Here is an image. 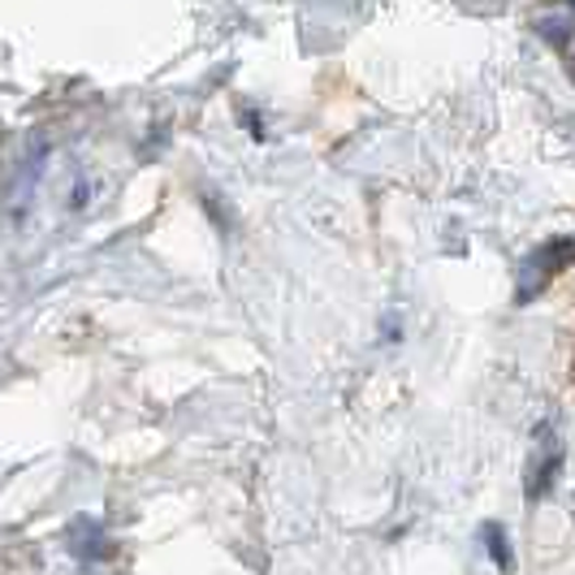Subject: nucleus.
I'll use <instances>...</instances> for the list:
<instances>
[{
	"label": "nucleus",
	"mask_w": 575,
	"mask_h": 575,
	"mask_svg": "<svg viewBox=\"0 0 575 575\" xmlns=\"http://www.w3.org/2000/svg\"><path fill=\"white\" fill-rule=\"evenodd\" d=\"M70 550L82 563H104L113 559V545H109V532L95 515H78L70 523Z\"/></svg>",
	"instance_id": "7ed1b4c3"
},
{
	"label": "nucleus",
	"mask_w": 575,
	"mask_h": 575,
	"mask_svg": "<svg viewBox=\"0 0 575 575\" xmlns=\"http://www.w3.org/2000/svg\"><path fill=\"white\" fill-rule=\"evenodd\" d=\"M537 446H541V454L528 463V481H523L528 503L545 498V494L554 489L559 467H563V446H559V437H554V425H537Z\"/></svg>",
	"instance_id": "f03ea898"
},
{
	"label": "nucleus",
	"mask_w": 575,
	"mask_h": 575,
	"mask_svg": "<svg viewBox=\"0 0 575 575\" xmlns=\"http://www.w3.org/2000/svg\"><path fill=\"white\" fill-rule=\"evenodd\" d=\"M481 545H485V554L494 559V567H498V572H506V575L515 572V550H510V537H506L503 523H494V519H489V523L481 528Z\"/></svg>",
	"instance_id": "20e7f679"
},
{
	"label": "nucleus",
	"mask_w": 575,
	"mask_h": 575,
	"mask_svg": "<svg viewBox=\"0 0 575 575\" xmlns=\"http://www.w3.org/2000/svg\"><path fill=\"white\" fill-rule=\"evenodd\" d=\"M572 26L575 18H541V35H545L554 48H567V44H572Z\"/></svg>",
	"instance_id": "39448f33"
},
{
	"label": "nucleus",
	"mask_w": 575,
	"mask_h": 575,
	"mask_svg": "<svg viewBox=\"0 0 575 575\" xmlns=\"http://www.w3.org/2000/svg\"><path fill=\"white\" fill-rule=\"evenodd\" d=\"M575 264V238H550L541 247H532L523 260H519V273H515V303H532L541 290L550 286L559 273H567Z\"/></svg>",
	"instance_id": "f257e3e1"
}]
</instances>
